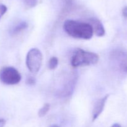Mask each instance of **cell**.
Masks as SVG:
<instances>
[{
  "label": "cell",
  "instance_id": "1",
  "mask_svg": "<svg viewBox=\"0 0 127 127\" xmlns=\"http://www.w3.org/2000/svg\"><path fill=\"white\" fill-rule=\"evenodd\" d=\"M63 29L69 36L78 39L89 40L94 35V31L90 24L74 20L64 21Z\"/></svg>",
  "mask_w": 127,
  "mask_h": 127
},
{
  "label": "cell",
  "instance_id": "2",
  "mask_svg": "<svg viewBox=\"0 0 127 127\" xmlns=\"http://www.w3.org/2000/svg\"><path fill=\"white\" fill-rule=\"evenodd\" d=\"M99 57L96 53L79 48L72 56L71 64L73 68H78L95 64L99 62Z\"/></svg>",
  "mask_w": 127,
  "mask_h": 127
},
{
  "label": "cell",
  "instance_id": "3",
  "mask_svg": "<svg viewBox=\"0 0 127 127\" xmlns=\"http://www.w3.org/2000/svg\"><path fill=\"white\" fill-rule=\"evenodd\" d=\"M112 66L122 76L127 75V52L123 48L112 50L109 55Z\"/></svg>",
  "mask_w": 127,
  "mask_h": 127
},
{
  "label": "cell",
  "instance_id": "4",
  "mask_svg": "<svg viewBox=\"0 0 127 127\" xmlns=\"http://www.w3.org/2000/svg\"><path fill=\"white\" fill-rule=\"evenodd\" d=\"M43 62V55L39 49L32 48L26 56V66L32 73L35 74L39 71Z\"/></svg>",
  "mask_w": 127,
  "mask_h": 127
},
{
  "label": "cell",
  "instance_id": "5",
  "mask_svg": "<svg viewBox=\"0 0 127 127\" xmlns=\"http://www.w3.org/2000/svg\"><path fill=\"white\" fill-rule=\"evenodd\" d=\"M21 80V74L13 67H4L0 70V81L4 84L16 85L19 83Z\"/></svg>",
  "mask_w": 127,
  "mask_h": 127
},
{
  "label": "cell",
  "instance_id": "6",
  "mask_svg": "<svg viewBox=\"0 0 127 127\" xmlns=\"http://www.w3.org/2000/svg\"><path fill=\"white\" fill-rule=\"evenodd\" d=\"M109 95H106L105 96L103 97L101 99L97 100L96 102L95 103L94 106V109L93 110V121H95L99 116L100 114L102 113L104 110V107H105V103L109 98Z\"/></svg>",
  "mask_w": 127,
  "mask_h": 127
},
{
  "label": "cell",
  "instance_id": "7",
  "mask_svg": "<svg viewBox=\"0 0 127 127\" xmlns=\"http://www.w3.org/2000/svg\"><path fill=\"white\" fill-rule=\"evenodd\" d=\"M89 23L91 25L94 33L95 35L97 37H103L105 35V28L100 20L93 17L89 20Z\"/></svg>",
  "mask_w": 127,
  "mask_h": 127
},
{
  "label": "cell",
  "instance_id": "8",
  "mask_svg": "<svg viewBox=\"0 0 127 127\" xmlns=\"http://www.w3.org/2000/svg\"><path fill=\"white\" fill-rule=\"evenodd\" d=\"M27 27H28V24L27 22L25 21H22L14 26L10 31V33L11 35H16L26 30Z\"/></svg>",
  "mask_w": 127,
  "mask_h": 127
},
{
  "label": "cell",
  "instance_id": "9",
  "mask_svg": "<svg viewBox=\"0 0 127 127\" xmlns=\"http://www.w3.org/2000/svg\"><path fill=\"white\" fill-rule=\"evenodd\" d=\"M58 65V59L56 57H52L50 58L48 63V67L51 70L55 69Z\"/></svg>",
  "mask_w": 127,
  "mask_h": 127
},
{
  "label": "cell",
  "instance_id": "10",
  "mask_svg": "<svg viewBox=\"0 0 127 127\" xmlns=\"http://www.w3.org/2000/svg\"><path fill=\"white\" fill-rule=\"evenodd\" d=\"M50 104H48V103H46L40 109V110H38V115L40 117H43L45 115H46V114L48 113V112L50 110Z\"/></svg>",
  "mask_w": 127,
  "mask_h": 127
},
{
  "label": "cell",
  "instance_id": "11",
  "mask_svg": "<svg viewBox=\"0 0 127 127\" xmlns=\"http://www.w3.org/2000/svg\"><path fill=\"white\" fill-rule=\"evenodd\" d=\"M23 1L27 6L29 7H33L37 5L38 0H23Z\"/></svg>",
  "mask_w": 127,
  "mask_h": 127
},
{
  "label": "cell",
  "instance_id": "12",
  "mask_svg": "<svg viewBox=\"0 0 127 127\" xmlns=\"http://www.w3.org/2000/svg\"><path fill=\"white\" fill-rule=\"evenodd\" d=\"M7 10V8L5 5L0 4V19H1V17L5 14V13L6 12Z\"/></svg>",
  "mask_w": 127,
  "mask_h": 127
},
{
  "label": "cell",
  "instance_id": "13",
  "mask_svg": "<svg viewBox=\"0 0 127 127\" xmlns=\"http://www.w3.org/2000/svg\"><path fill=\"white\" fill-rule=\"evenodd\" d=\"M36 83L35 79L32 76H29L27 78V80H26V83L27 84L30 86H32L34 85Z\"/></svg>",
  "mask_w": 127,
  "mask_h": 127
},
{
  "label": "cell",
  "instance_id": "14",
  "mask_svg": "<svg viewBox=\"0 0 127 127\" xmlns=\"http://www.w3.org/2000/svg\"><path fill=\"white\" fill-rule=\"evenodd\" d=\"M122 14L125 18L127 19V6L124 7L122 11Z\"/></svg>",
  "mask_w": 127,
  "mask_h": 127
},
{
  "label": "cell",
  "instance_id": "15",
  "mask_svg": "<svg viewBox=\"0 0 127 127\" xmlns=\"http://www.w3.org/2000/svg\"><path fill=\"white\" fill-rule=\"evenodd\" d=\"M6 124V121L2 119H0V127H4Z\"/></svg>",
  "mask_w": 127,
  "mask_h": 127
},
{
  "label": "cell",
  "instance_id": "16",
  "mask_svg": "<svg viewBox=\"0 0 127 127\" xmlns=\"http://www.w3.org/2000/svg\"><path fill=\"white\" fill-rule=\"evenodd\" d=\"M111 127H122L121 125H119V124H115L112 125Z\"/></svg>",
  "mask_w": 127,
  "mask_h": 127
},
{
  "label": "cell",
  "instance_id": "17",
  "mask_svg": "<svg viewBox=\"0 0 127 127\" xmlns=\"http://www.w3.org/2000/svg\"><path fill=\"white\" fill-rule=\"evenodd\" d=\"M50 127H60L59 126H58V125H51Z\"/></svg>",
  "mask_w": 127,
  "mask_h": 127
}]
</instances>
